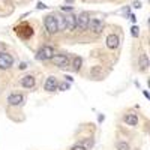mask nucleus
I'll use <instances>...</instances> for the list:
<instances>
[{
  "label": "nucleus",
  "mask_w": 150,
  "mask_h": 150,
  "mask_svg": "<svg viewBox=\"0 0 150 150\" xmlns=\"http://www.w3.org/2000/svg\"><path fill=\"white\" fill-rule=\"evenodd\" d=\"M65 29L69 32H74L77 29V17L75 15H69L65 18Z\"/></svg>",
  "instance_id": "obj_9"
},
{
  "label": "nucleus",
  "mask_w": 150,
  "mask_h": 150,
  "mask_svg": "<svg viewBox=\"0 0 150 150\" xmlns=\"http://www.w3.org/2000/svg\"><path fill=\"white\" fill-rule=\"evenodd\" d=\"M123 122L129 125V126H137L138 125V116L137 114H126L123 117Z\"/></svg>",
  "instance_id": "obj_12"
},
{
  "label": "nucleus",
  "mask_w": 150,
  "mask_h": 150,
  "mask_svg": "<svg viewBox=\"0 0 150 150\" xmlns=\"http://www.w3.org/2000/svg\"><path fill=\"white\" fill-rule=\"evenodd\" d=\"M131 30H132L131 33H132V36H134V38H137V36H138V27H137V26H134Z\"/></svg>",
  "instance_id": "obj_19"
},
{
  "label": "nucleus",
  "mask_w": 150,
  "mask_h": 150,
  "mask_svg": "<svg viewBox=\"0 0 150 150\" xmlns=\"http://www.w3.org/2000/svg\"><path fill=\"white\" fill-rule=\"evenodd\" d=\"M24 102V96L21 93H11L8 96V104L12 105V107H15V105H21Z\"/></svg>",
  "instance_id": "obj_7"
},
{
  "label": "nucleus",
  "mask_w": 150,
  "mask_h": 150,
  "mask_svg": "<svg viewBox=\"0 0 150 150\" xmlns=\"http://www.w3.org/2000/svg\"><path fill=\"white\" fill-rule=\"evenodd\" d=\"M12 65H14V57L5 51L0 53V69H9Z\"/></svg>",
  "instance_id": "obj_4"
},
{
  "label": "nucleus",
  "mask_w": 150,
  "mask_h": 150,
  "mask_svg": "<svg viewBox=\"0 0 150 150\" xmlns=\"http://www.w3.org/2000/svg\"><path fill=\"white\" fill-rule=\"evenodd\" d=\"M45 29L48 30V33H57L59 32V20L54 15H47L45 17Z\"/></svg>",
  "instance_id": "obj_1"
},
{
  "label": "nucleus",
  "mask_w": 150,
  "mask_h": 150,
  "mask_svg": "<svg viewBox=\"0 0 150 150\" xmlns=\"http://www.w3.org/2000/svg\"><path fill=\"white\" fill-rule=\"evenodd\" d=\"M117 150H129L128 143H117Z\"/></svg>",
  "instance_id": "obj_16"
},
{
  "label": "nucleus",
  "mask_w": 150,
  "mask_h": 150,
  "mask_svg": "<svg viewBox=\"0 0 150 150\" xmlns=\"http://www.w3.org/2000/svg\"><path fill=\"white\" fill-rule=\"evenodd\" d=\"M38 8H39V9H44L45 5H44V3H38Z\"/></svg>",
  "instance_id": "obj_21"
},
{
  "label": "nucleus",
  "mask_w": 150,
  "mask_h": 150,
  "mask_svg": "<svg viewBox=\"0 0 150 150\" xmlns=\"http://www.w3.org/2000/svg\"><path fill=\"white\" fill-rule=\"evenodd\" d=\"M35 77L33 75H26V77H23L21 78V86L23 87H26V89H32V87H35Z\"/></svg>",
  "instance_id": "obj_11"
},
{
  "label": "nucleus",
  "mask_w": 150,
  "mask_h": 150,
  "mask_svg": "<svg viewBox=\"0 0 150 150\" xmlns=\"http://www.w3.org/2000/svg\"><path fill=\"white\" fill-rule=\"evenodd\" d=\"M57 89L62 90V92L68 90V89H69V83H62V84H59V86H57Z\"/></svg>",
  "instance_id": "obj_17"
},
{
  "label": "nucleus",
  "mask_w": 150,
  "mask_h": 150,
  "mask_svg": "<svg viewBox=\"0 0 150 150\" xmlns=\"http://www.w3.org/2000/svg\"><path fill=\"white\" fill-rule=\"evenodd\" d=\"M119 42H120V39H119V36H117V35L111 33V35L107 36V47H108L110 50L117 48V47H119Z\"/></svg>",
  "instance_id": "obj_10"
},
{
  "label": "nucleus",
  "mask_w": 150,
  "mask_h": 150,
  "mask_svg": "<svg viewBox=\"0 0 150 150\" xmlns=\"http://www.w3.org/2000/svg\"><path fill=\"white\" fill-rule=\"evenodd\" d=\"M102 66H93L90 69V77L95 78V80H99V78H102Z\"/></svg>",
  "instance_id": "obj_13"
},
{
  "label": "nucleus",
  "mask_w": 150,
  "mask_h": 150,
  "mask_svg": "<svg viewBox=\"0 0 150 150\" xmlns=\"http://www.w3.org/2000/svg\"><path fill=\"white\" fill-rule=\"evenodd\" d=\"M26 68H27L26 63H21V65H20V69H26Z\"/></svg>",
  "instance_id": "obj_20"
},
{
  "label": "nucleus",
  "mask_w": 150,
  "mask_h": 150,
  "mask_svg": "<svg viewBox=\"0 0 150 150\" xmlns=\"http://www.w3.org/2000/svg\"><path fill=\"white\" fill-rule=\"evenodd\" d=\"M57 86H59V83H57V78L56 77H48L47 81H45L44 89L47 92H54V90H57Z\"/></svg>",
  "instance_id": "obj_8"
},
{
  "label": "nucleus",
  "mask_w": 150,
  "mask_h": 150,
  "mask_svg": "<svg viewBox=\"0 0 150 150\" xmlns=\"http://www.w3.org/2000/svg\"><path fill=\"white\" fill-rule=\"evenodd\" d=\"M51 60L54 62V65L59 66V68H66V66H69V63H71V59H69L68 54H57V56H53Z\"/></svg>",
  "instance_id": "obj_5"
},
{
  "label": "nucleus",
  "mask_w": 150,
  "mask_h": 150,
  "mask_svg": "<svg viewBox=\"0 0 150 150\" xmlns=\"http://www.w3.org/2000/svg\"><path fill=\"white\" fill-rule=\"evenodd\" d=\"M89 21H90L89 12H81V14L77 17V29H80L81 32L87 30V27H89Z\"/></svg>",
  "instance_id": "obj_3"
},
{
  "label": "nucleus",
  "mask_w": 150,
  "mask_h": 150,
  "mask_svg": "<svg viewBox=\"0 0 150 150\" xmlns=\"http://www.w3.org/2000/svg\"><path fill=\"white\" fill-rule=\"evenodd\" d=\"M71 150H87V147H86V146H83V144H75Z\"/></svg>",
  "instance_id": "obj_18"
},
{
  "label": "nucleus",
  "mask_w": 150,
  "mask_h": 150,
  "mask_svg": "<svg viewBox=\"0 0 150 150\" xmlns=\"http://www.w3.org/2000/svg\"><path fill=\"white\" fill-rule=\"evenodd\" d=\"M53 56H54V48L50 47V45H44L39 51H38L36 59L38 60H51Z\"/></svg>",
  "instance_id": "obj_2"
},
{
  "label": "nucleus",
  "mask_w": 150,
  "mask_h": 150,
  "mask_svg": "<svg viewBox=\"0 0 150 150\" xmlns=\"http://www.w3.org/2000/svg\"><path fill=\"white\" fill-rule=\"evenodd\" d=\"M81 66H83V59L81 57H74L72 59V68L75 69V71H80L81 69Z\"/></svg>",
  "instance_id": "obj_15"
},
{
  "label": "nucleus",
  "mask_w": 150,
  "mask_h": 150,
  "mask_svg": "<svg viewBox=\"0 0 150 150\" xmlns=\"http://www.w3.org/2000/svg\"><path fill=\"white\" fill-rule=\"evenodd\" d=\"M89 27H90V30H92L93 33L99 35V33L102 32V29H104V21L99 20V18H92V20L89 21Z\"/></svg>",
  "instance_id": "obj_6"
},
{
  "label": "nucleus",
  "mask_w": 150,
  "mask_h": 150,
  "mask_svg": "<svg viewBox=\"0 0 150 150\" xmlns=\"http://www.w3.org/2000/svg\"><path fill=\"white\" fill-rule=\"evenodd\" d=\"M138 66H140L141 71H146V69L149 68V59H147V54H141V56H140Z\"/></svg>",
  "instance_id": "obj_14"
}]
</instances>
